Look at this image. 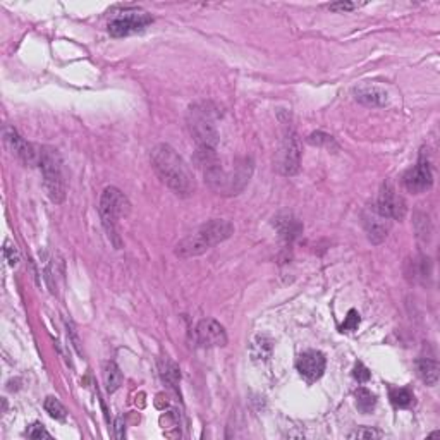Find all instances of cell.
Returning a JSON list of instances; mask_svg holds the SVG:
<instances>
[{"label": "cell", "instance_id": "obj_6", "mask_svg": "<svg viewBox=\"0 0 440 440\" xmlns=\"http://www.w3.org/2000/svg\"><path fill=\"white\" fill-rule=\"evenodd\" d=\"M40 169L43 172V184L54 203H62L66 198V181L62 174V160L59 151L52 146L40 148Z\"/></svg>", "mask_w": 440, "mask_h": 440}, {"label": "cell", "instance_id": "obj_27", "mask_svg": "<svg viewBox=\"0 0 440 440\" xmlns=\"http://www.w3.org/2000/svg\"><path fill=\"white\" fill-rule=\"evenodd\" d=\"M353 375H354V378L358 380V382H361V383H363V382H368V380H370V377H371L370 370H368V368H366L365 365H363L361 361L356 363Z\"/></svg>", "mask_w": 440, "mask_h": 440}, {"label": "cell", "instance_id": "obj_4", "mask_svg": "<svg viewBox=\"0 0 440 440\" xmlns=\"http://www.w3.org/2000/svg\"><path fill=\"white\" fill-rule=\"evenodd\" d=\"M187 127L198 143V151H215L219 145V131L210 105L198 103L191 107L187 112Z\"/></svg>", "mask_w": 440, "mask_h": 440}, {"label": "cell", "instance_id": "obj_26", "mask_svg": "<svg viewBox=\"0 0 440 440\" xmlns=\"http://www.w3.org/2000/svg\"><path fill=\"white\" fill-rule=\"evenodd\" d=\"M327 7H329V11H334V13H349V11L358 9L359 4L358 2H335Z\"/></svg>", "mask_w": 440, "mask_h": 440}, {"label": "cell", "instance_id": "obj_18", "mask_svg": "<svg viewBox=\"0 0 440 440\" xmlns=\"http://www.w3.org/2000/svg\"><path fill=\"white\" fill-rule=\"evenodd\" d=\"M103 382H105L107 392H115L122 383V374L115 363H107L103 370Z\"/></svg>", "mask_w": 440, "mask_h": 440}, {"label": "cell", "instance_id": "obj_24", "mask_svg": "<svg viewBox=\"0 0 440 440\" xmlns=\"http://www.w3.org/2000/svg\"><path fill=\"white\" fill-rule=\"evenodd\" d=\"M26 434L30 439H52V435L45 430V427L42 423H33V425L28 428Z\"/></svg>", "mask_w": 440, "mask_h": 440}, {"label": "cell", "instance_id": "obj_3", "mask_svg": "<svg viewBox=\"0 0 440 440\" xmlns=\"http://www.w3.org/2000/svg\"><path fill=\"white\" fill-rule=\"evenodd\" d=\"M234 234V226L229 220L214 219L210 222L203 224L198 231L184 238L178 246H175V255L179 258H193L199 257L212 246L226 241Z\"/></svg>", "mask_w": 440, "mask_h": 440}, {"label": "cell", "instance_id": "obj_9", "mask_svg": "<svg viewBox=\"0 0 440 440\" xmlns=\"http://www.w3.org/2000/svg\"><path fill=\"white\" fill-rule=\"evenodd\" d=\"M403 184L413 195L425 193V191L430 190L432 184H434V174H432L430 162L427 160L425 151L419 155L418 163H416L413 169H410L404 174Z\"/></svg>", "mask_w": 440, "mask_h": 440}, {"label": "cell", "instance_id": "obj_10", "mask_svg": "<svg viewBox=\"0 0 440 440\" xmlns=\"http://www.w3.org/2000/svg\"><path fill=\"white\" fill-rule=\"evenodd\" d=\"M275 163L277 170L284 175H294L299 170V145L293 131H287L284 136Z\"/></svg>", "mask_w": 440, "mask_h": 440}, {"label": "cell", "instance_id": "obj_21", "mask_svg": "<svg viewBox=\"0 0 440 440\" xmlns=\"http://www.w3.org/2000/svg\"><path fill=\"white\" fill-rule=\"evenodd\" d=\"M43 407H45V411L49 413L50 418L57 419V422H66L67 411H66V407L62 406V403L59 401V399L47 398L45 404H43Z\"/></svg>", "mask_w": 440, "mask_h": 440}, {"label": "cell", "instance_id": "obj_1", "mask_svg": "<svg viewBox=\"0 0 440 440\" xmlns=\"http://www.w3.org/2000/svg\"><path fill=\"white\" fill-rule=\"evenodd\" d=\"M151 167L157 172L160 181L178 196H191L196 190V183L187 163L175 154L169 145H157L150 155Z\"/></svg>", "mask_w": 440, "mask_h": 440}, {"label": "cell", "instance_id": "obj_8", "mask_svg": "<svg viewBox=\"0 0 440 440\" xmlns=\"http://www.w3.org/2000/svg\"><path fill=\"white\" fill-rule=\"evenodd\" d=\"M375 208H377L378 214H382L383 217L394 220H403L407 210L404 198L395 191V187L390 183L382 184Z\"/></svg>", "mask_w": 440, "mask_h": 440}, {"label": "cell", "instance_id": "obj_15", "mask_svg": "<svg viewBox=\"0 0 440 440\" xmlns=\"http://www.w3.org/2000/svg\"><path fill=\"white\" fill-rule=\"evenodd\" d=\"M354 98L368 107H383L389 102V95L377 85H359L354 88Z\"/></svg>", "mask_w": 440, "mask_h": 440}, {"label": "cell", "instance_id": "obj_17", "mask_svg": "<svg viewBox=\"0 0 440 440\" xmlns=\"http://www.w3.org/2000/svg\"><path fill=\"white\" fill-rule=\"evenodd\" d=\"M416 370H418L419 378L427 383V386L434 387L439 382V363L430 358H422L416 361Z\"/></svg>", "mask_w": 440, "mask_h": 440}, {"label": "cell", "instance_id": "obj_12", "mask_svg": "<svg viewBox=\"0 0 440 440\" xmlns=\"http://www.w3.org/2000/svg\"><path fill=\"white\" fill-rule=\"evenodd\" d=\"M363 226H365L368 239H370L374 245H378V243H382L383 239L387 238V234H389L390 219L378 214L377 208H368L365 214H363Z\"/></svg>", "mask_w": 440, "mask_h": 440}, {"label": "cell", "instance_id": "obj_7", "mask_svg": "<svg viewBox=\"0 0 440 440\" xmlns=\"http://www.w3.org/2000/svg\"><path fill=\"white\" fill-rule=\"evenodd\" d=\"M151 16L141 9H126L119 13L109 23V33L112 37H129V35L139 33L148 25H151Z\"/></svg>", "mask_w": 440, "mask_h": 440}, {"label": "cell", "instance_id": "obj_16", "mask_svg": "<svg viewBox=\"0 0 440 440\" xmlns=\"http://www.w3.org/2000/svg\"><path fill=\"white\" fill-rule=\"evenodd\" d=\"M275 226H277L281 238L286 239V241H293L303 231L301 222L294 219L293 215H281V217L275 219Z\"/></svg>", "mask_w": 440, "mask_h": 440}, {"label": "cell", "instance_id": "obj_29", "mask_svg": "<svg viewBox=\"0 0 440 440\" xmlns=\"http://www.w3.org/2000/svg\"><path fill=\"white\" fill-rule=\"evenodd\" d=\"M115 428H117V434H115V437L117 439H122L124 437V432H121L122 430V423H121V419H117V423H115Z\"/></svg>", "mask_w": 440, "mask_h": 440}, {"label": "cell", "instance_id": "obj_13", "mask_svg": "<svg viewBox=\"0 0 440 440\" xmlns=\"http://www.w3.org/2000/svg\"><path fill=\"white\" fill-rule=\"evenodd\" d=\"M325 356H323L320 351H305L296 361V366H298L299 374L305 377L308 382H315L323 375L325 371Z\"/></svg>", "mask_w": 440, "mask_h": 440}, {"label": "cell", "instance_id": "obj_22", "mask_svg": "<svg viewBox=\"0 0 440 440\" xmlns=\"http://www.w3.org/2000/svg\"><path fill=\"white\" fill-rule=\"evenodd\" d=\"M383 434L380 430H375L371 427H358L356 430L347 434V439H380Z\"/></svg>", "mask_w": 440, "mask_h": 440}, {"label": "cell", "instance_id": "obj_23", "mask_svg": "<svg viewBox=\"0 0 440 440\" xmlns=\"http://www.w3.org/2000/svg\"><path fill=\"white\" fill-rule=\"evenodd\" d=\"M359 325V315L356 310H349V313H347L346 320H344V323L341 325V330L342 332H353L358 329Z\"/></svg>", "mask_w": 440, "mask_h": 440}, {"label": "cell", "instance_id": "obj_2", "mask_svg": "<svg viewBox=\"0 0 440 440\" xmlns=\"http://www.w3.org/2000/svg\"><path fill=\"white\" fill-rule=\"evenodd\" d=\"M198 157L203 166L205 181L219 195H238L250 181L251 166H248V160H243L229 170L222 166L215 151H198Z\"/></svg>", "mask_w": 440, "mask_h": 440}, {"label": "cell", "instance_id": "obj_14", "mask_svg": "<svg viewBox=\"0 0 440 440\" xmlns=\"http://www.w3.org/2000/svg\"><path fill=\"white\" fill-rule=\"evenodd\" d=\"M6 141L11 146V150H13V154H16V157L21 158L26 166H35V163L40 162L38 148L28 143L26 139H23L16 129L6 131Z\"/></svg>", "mask_w": 440, "mask_h": 440}, {"label": "cell", "instance_id": "obj_28", "mask_svg": "<svg viewBox=\"0 0 440 440\" xmlns=\"http://www.w3.org/2000/svg\"><path fill=\"white\" fill-rule=\"evenodd\" d=\"M4 255H6L7 262H9L11 265H13V267L18 265V262H19V253H18V250H16V246L11 245L9 241H7V243H6V246H4Z\"/></svg>", "mask_w": 440, "mask_h": 440}, {"label": "cell", "instance_id": "obj_5", "mask_svg": "<svg viewBox=\"0 0 440 440\" xmlns=\"http://www.w3.org/2000/svg\"><path fill=\"white\" fill-rule=\"evenodd\" d=\"M131 210L129 199L124 196L122 191H119L117 187L109 186L103 190L102 198H100V217H102V224L105 227L109 238L114 241L115 248H121V239L117 234V222L119 219L126 217Z\"/></svg>", "mask_w": 440, "mask_h": 440}, {"label": "cell", "instance_id": "obj_25", "mask_svg": "<svg viewBox=\"0 0 440 440\" xmlns=\"http://www.w3.org/2000/svg\"><path fill=\"white\" fill-rule=\"evenodd\" d=\"M308 143L310 145H315V146H330L332 143H334V139H332V136L325 134V133H313L310 134V138H308Z\"/></svg>", "mask_w": 440, "mask_h": 440}, {"label": "cell", "instance_id": "obj_20", "mask_svg": "<svg viewBox=\"0 0 440 440\" xmlns=\"http://www.w3.org/2000/svg\"><path fill=\"white\" fill-rule=\"evenodd\" d=\"M375 404H377V395L371 394L370 390L365 389V387H359L356 390V406L361 413H371L375 410Z\"/></svg>", "mask_w": 440, "mask_h": 440}, {"label": "cell", "instance_id": "obj_19", "mask_svg": "<svg viewBox=\"0 0 440 440\" xmlns=\"http://www.w3.org/2000/svg\"><path fill=\"white\" fill-rule=\"evenodd\" d=\"M389 398L395 407H410L415 404L413 392L410 389H404V387H401V389L399 387H390Z\"/></svg>", "mask_w": 440, "mask_h": 440}, {"label": "cell", "instance_id": "obj_11", "mask_svg": "<svg viewBox=\"0 0 440 440\" xmlns=\"http://www.w3.org/2000/svg\"><path fill=\"white\" fill-rule=\"evenodd\" d=\"M196 339L203 347H224L227 346V334L217 320L205 318L196 327Z\"/></svg>", "mask_w": 440, "mask_h": 440}]
</instances>
